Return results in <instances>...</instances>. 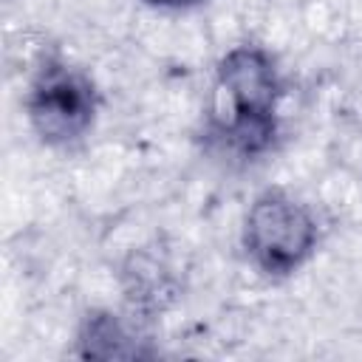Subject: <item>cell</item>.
<instances>
[{"instance_id": "3", "label": "cell", "mask_w": 362, "mask_h": 362, "mask_svg": "<svg viewBox=\"0 0 362 362\" xmlns=\"http://www.w3.org/2000/svg\"><path fill=\"white\" fill-rule=\"evenodd\" d=\"M23 110L31 133L40 144L68 150L85 141L99 116V88L90 74L59 54H48L37 62Z\"/></svg>"}, {"instance_id": "5", "label": "cell", "mask_w": 362, "mask_h": 362, "mask_svg": "<svg viewBox=\"0 0 362 362\" xmlns=\"http://www.w3.org/2000/svg\"><path fill=\"white\" fill-rule=\"evenodd\" d=\"M141 3L150 8H158V11H192V8H201L212 0H141Z\"/></svg>"}, {"instance_id": "4", "label": "cell", "mask_w": 362, "mask_h": 362, "mask_svg": "<svg viewBox=\"0 0 362 362\" xmlns=\"http://www.w3.org/2000/svg\"><path fill=\"white\" fill-rule=\"evenodd\" d=\"M76 354L79 356H99V359H133V356H150L153 351L141 348L130 331V325L105 308L88 311L79 334H76Z\"/></svg>"}, {"instance_id": "1", "label": "cell", "mask_w": 362, "mask_h": 362, "mask_svg": "<svg viewBox=\"0 0 362 362\" xmlns=\"http://www.w3.org/2000/svg\"><path fill=\"white\" fill-rule=\"evenodd\" d=\"M283 96V71L269 48L257 42L226 48L212 68L204 102L209 150L235 164L263 161L280 141Z\"/></svg>"}, {"instance_id": "2", "label": "cell", "mask_w": 362, "mask_h": 362, "mask_svg": "<svg viewBox=\"0 0 362 362\" xmlns=\"http://www.w3.org/2000/svg\"><path fill=\"white\" fill-rule=\"evenodd\" d=\"M240 249L249 266L266 280L294 277L320 249V221L303 198L269 187L243 212Z\"/></svg>"}]
</instances>
